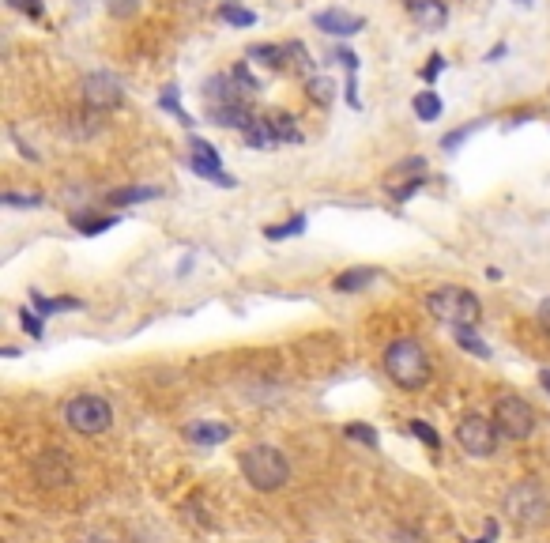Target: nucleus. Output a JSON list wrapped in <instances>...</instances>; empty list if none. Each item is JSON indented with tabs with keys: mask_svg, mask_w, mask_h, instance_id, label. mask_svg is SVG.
Instances as JSON below:
<instances>
[{
	"mask_svg": "<svg viewBox=\"0 0 550 543\" xmlns=\"http://www.w3.org/2000/svg\"><path fill=\"white\" fill-rule=\"evenodd\" d=\"M242 476L257 487V491H279V487H287V479H291V464L287 457L272 449V445H253V449H245L242 453Z\"/></svg>",
	"mask_w": 550,
	"mask_h": 543,
	"instance_id": "3",
	"label": "nucleus"
},
{
	"mask_svg": "<svg viewBox=\"0 0 550 543\" xmlns=\"http://www.w3.org/2000/svg\"><path fill=\"white\" fill-rule=\"evenodd\" d=\"M471 129H475V125H468V129H460V132H449V136H445V140H441V148H460V144H464V140H468L471 136Z\"/></svg>",
	"mask_w": 550,
	"mask_h": 543,
	"instance_id": "30",
	"label": "nucleus"
},
{
	"mask_svg": "<svg viewBox=\"0 0 550 543\" xmlns=\"http://www.w3.org/2000/svg\"><path fill=\"white\" fill-rule=\"evenodd\" d=\"M264 125H268L275 144H302V129L294 125L291 114H268L264 117Z\"/></svg>",
	"mask_w": 550,
	"mask_h": 543,
	"instance_id": "16",
	"label": "nucleus"
},
{
	"mask_svg": "<svg viewBox=\"0 0 550 543\" xmlns=\"http://www.w3.org/2000/svg\"><path fill=\"white\" fill-rule=\"evenodd\" d=\"M373 268H351V272H343L340 280H336V291H358V287H366V283H373Z\"/></svg>",
	"mask_w": 550,
	"mask_h": 543,
	"instance_id": "21",
	"label": "nucleus"
},
{
	"mask_svg": "<svg viewBox=\"0 0 550 543\" xmlns=\"http://www.w3.org/2000/svg\"><path fill=\"white\" fill-rule=\"evenodd\" d=\"M185 438L196 445H219L230 438V427L227 423H208V419H196V423H189L185 427Z\"/></svg>",
	"mask_w": 550,
	"mask_h": 543,
	"instance_id": "15",
	"label": "nucleus"
},
{
	"mask_svg": "<svg viewBox=\"0 0 550 543\" xmlns=\"http://www.w3.org/2000/svg\"><path fill=\"white\" fill-rule=\"evenodd\" d=\"M494 423L502 430L509 442H524V438H532L535 434V408L524 400V396H502L498 404H494Z\"/></svg>",
	"mask_w": 550,
	"mask_h": 543,
	"instance_id": "5",
	"label": "nucleus"
},
{
	"mask_svg": "<svg viewBox=\"0 0 550 543\" xmlns=\"http://www.w3.org/2000/svg\"><path fill=\"white\" fill-rule=\"evenodd\" d=\"M539 381H543V389L550 393V370H543V374H539Z\"/></svg>",
	"mask_w": 550,
	"mask_h": 543,
	"instance_id": "39",
	"label": "nucleus"
},
{
	"mask_svg": "<svg viewBox=\"0 0 550 543\" xmlns=\"http://www.w3.org/2000/svg\"><path fill=\"white\" fill-rule=\"evenodd\" d=\"M336 61H343V65H347V72H355V68H358V57L351 50H340V53H336Z\"/></svg>",
	"mask_w": 550,
	"mask_h": 543,
	"instance_id": "37",
	"label": "nucleus"
},
{
	"mask_svg": "<svg viewBox=\"0 0 550 543\" xmlns=\"http://www.w3.org/2000/svg\"><path fill=\"white\" fill-rule=\"evenodd\" d=\"M456 344L464 347V351H471V355H479V359H486V355H490V347H486L483 340H475V336H471V329L456 332Z\"/></svg>",
	"mask_w": 550,
	"mask_h": 543,
	"instance_id": "26",
	"label": "nucleus"
},
{
	"mask_svg": "<svg viewBox=\"0 0 550 543\" xmlns=\"http://www.w3.org/2000/svg\"><path fill=\"white\" fill-rule=\"evenodd\" d=\"M189 151H193V170L200 174V178H211L215 185H227V189L234 185L227 170L219 166V151L211 148L208 140H200V136H193V140H189Z\"/></svg>",
	"mask_w": 550,
	"mask_h": 543,
	"instance_id": "9",
	"label": "nucleus"
},
{
	"mask_svg": "<svg viewBox=\"0 0 550 543\" xmlns=\"http://www.w3.org/2000/svg\"><path fill=\"white\" fill-rule=\"evenodd\" d=\"M42 204V197H19V193H4V208H38Z\"/></svg>",
	"mask_w": 550,
	"mask_h": 543,
	"instance_id": "29",
	"label": "nucleus"
},
{
	"mask_svg": "<svg viewBox=\"0 0 550 543\" xmlns=\"http://www.w3.org/2000/svg\"><path fill=\"white\" fill-rule=\"evenodd\" d=\"M539 325H543V332L550 336V298H543V302H539Z\"/></svg>",
	"mask_w": 550,
	"mask_h": 543,
	"instance_id": "36",
	"label": "nucleus"
},
{
	"mask_svg": "<svg viewBox=\"0 0 550 543\" xmlns=\"http://www.w3.org/2000/svg\"><path fill=\"white\" fill-rule=\"evenodd\" d=\"M65 419H68V427L76 430V434H102V430L114 423V408H110V400L87 393V396L68 400Z\"/></svg>",
	"mask_w": 550,
	"mask_h": 543,
	"instance_id": "6",
	"label": "nucleus"
},
{
	"mask_svg": "<svg viewBox=\"0 0 550 543\" xmlns=\"http://www.w3.org/2000/svg\"><path fill=\"white\" fill-rule=\"evenodd\" d=\"M411 434H415L419 442L430 445V449H441V438H437V430L430 427V423H422V419H411Z\"/></svg>",
	"mask_w": 550,
	"mask_h": 543,
	"instance_id": "27",
	"label": "nucleus"
},
{
	"mask_svg": "<svg viewBox=\"0 0 550 543\" xmlns=\"http://www.w3.org/2000/svg\"><path fill=\"white\" fill-rule=\"evenodd\" d=\"M80 99L87 110L110 114V110H117V106L125 102V87H121V80L110 76V72H91V76H83L80 83Z\"/></svg>",
	"mask_w": 550,
	"mask_h": 543,
	"instance_id": "8",
	"label": "nucleus"
},
{
	"mask_svg": "<svg viewBox=\"0 0 550 543\" xmlns=\"http://www.w3.org/2000/svg\"><path fill=\"white\" fill-rule=\"evenodd\" d=\"M106 8H110V16L129 19V16H136V8H140V0H106Z\"/></svg>",
	"mask_w": 550,
	"mask_h": 543,
	"instance_id": "28",
	"label": "nucleus"
},
{
	"mask_svg": "<svg viewBox=\"0 0 550 543\" xmlns=\"http://www.w3.org/2000/svg\"><path fill=\"white\" fill-rule=\"evenodd\" d=\"M309 99L317 102V106H332V99H336V87L328 80H309Z\"/></svg>",
	"mask_w": 550,
	"mask_h": 543,
	"instance_id": "25",
	"label": "nucleus"
},
{
	"mask_svg": "<svg viewBox=\"0 0 550 543\" xmlns=\"http://www.w3.org/2000/svg\"><path fill=\"white\" fill-rule=\"evenodd\" d=\"M12 4H16V8H23V12H27V16H42V4H38V0H12Z\"/></svg>",
	"mask_w": 550,
	"mask_h": 543,
	"instance_id": "34",
	"label": "nucleus"
},
{
	"mask_svg": "<svg viewBox=\"0 0 550 543\" xmlns=\"http://www.w3.org/2000/svg\"><path fill=\"white\" fill-rule=\"evenodd\" d=\"M19 321H23V329L31 332V336H42V321H38V317H34L31 310H23V313H19Z\"/></svg>",
	"mask_w": 550,
	"mask_h": 543,
	"instance_id": "32",
	"label": "nucleus"
},
{
	"mask_svg": "<svg viewBox=\"0 0 550 543\" xmlns=\"http://www.w3.org/2000/svg\"><path fill=\"white\" fill-rule=\"evenodd\" d=\"M347 438H358V442L366 445H377V434L370 427H347Z\"/></svg>",
	"mask_w": 550,
	"mask_h": 543,
	"instance_id": "31",
	"label": "nucleus"
},
{
	"mask_svg": "<svg viewBox=\"0 0 550 543\" xmlns=\"http://www.w3.org/2000/svg\"><path fill=\"white\" fill-rule=\"evenodd\" d=\"M498 423H494V415L486 419V415H464L460 419V427H456V442L464 453L471 457H490L494 449H498Z\"/></svg>",
	"mask_w": 550,
	"mask_h": 543,
	"instance_id": "7",
	"label": "nucleus"
},
{
	"mask_svg": "<svg viewBox=\"0 0 550 543\" xmlns=\"http://www.w3.org/2000/svg\"><path fill=\"white\" fill-rule=\"evenodd\" d=\"M426 310L434 321L441 325H449V329H475L479 321H483V306H479V298L471 295L468 287H437L426 295Z\"/></svg>",
	"mask_w": 550,
	"mask_h": 543,
	"instance_id": "1",
	"label": "nucleus"
},
{
	"mask_svg": "<svg viewBox=\"0 0 550 543\" xmlns=\"http://www.w3.org/2000/svg\"><path fill=\"white\" fill-rule=\"evenodd\" d=\"M441 68H445V61H441V57H430V68H426V80H434V76L441 72Z\"/></svg>",
	"mask_w": 550,
	"mask_h": 543,
	"instance_id": "38",
	"label": "nucleus"
},
{
	"mask_svg": "<svg viewBox=\"0 0 550 543\" xmlns=\"http://www.w3.org/2000/svg\"><path fill=\"white\" fill-rule=\"evenodd\" d=\"M415 189H422V174H419V178H411V181H407V185H400V189H396V197L407 200V197H411V193H415Z\"/></svg>",
	"mask_w": 550,
	"mask_h": 543,
	"instance_id": "35",
	"label": "nucleus"
},
{
	"mask_svg": "<svg viewBox=\"0 0 550 543\" xmlns=\"http://www.w3.org/2000/svg\"><path fill=\"white\" fill-rule=\"evenodd\" d=\"M34 472H38V479H42L46 487H65L68 479H72V468H68L65 453H57V449H46V453L38 457V464H34Z\"/></svg>",
	"mask_w": 550,
	"mask_h": 543,
	"instance_id": "10",
	"label": "nucleus"
},
{
	"mask_svg": "<svg viewBox=\"0 0 550 543\" xmlns=\"http://www.w3.org/2000/svg\"><path fill=\"white\" fill-rule=\"evenodd\" d=\"M204 95H208V106H230V102H249L253 91H242V83L234 76H215V80H208Z\"/></svg>",
	"mask_w": 550,
	"mask_h": 543,
	"instance_id": "11",
	"label": "nucleus"
},
{
	"mask_svg": "<svg viewBox=\"0 0 550 543\" xmlns=\"http://www.w3.org/2000/svg\"><path fill=\"white\" fill-rule=\"evenodd\" d=\"M65 129L72 132V136H80V140L95 136V132L102 129V121H98V110H91V114H68Z\"/></svg>",
	"mask_w": 550,
	"mask_h": 543,
	"instance_id": "17",
	"label": "nucleus"
},
{
	"mask_svg": "<svg viewBox=\"0 0 550 543\" xmlns=\"http://www.w3.org/2000/svg\"><path fill=\"white\" fill-rule=\"evenodd\" d=\"M313 23H317L324 34H340V38H347V34H358L362 27H366V19L351 16V12H340V8H332V12H321V16L313 19Z\"/></svg>",
	"mask_w": 550,
	"mask_h": 543,
	"instance_id": "14",
	"label": "nucleus"
},
{
	"mask_svg": "<svg viewBox=\"0 0 550 543\" xmlns=\"http://www.w3.org/2000/svg\"><path fill=\"white\" fill-rule=\"evenodd\" d=\"M415 114H419L422 121H437V117H441V99H437L434 91L415 95Z\"/></svg>",
	"mask_w": 550,
	"mask_h": 543,
	"instance_id": "22",
	"label": "nucleus"
},
{
	"mask_svg": "<svg viewBox=\"0 0 550 543\" xmlns=\"http://www.w3.org/2000/svg\"><path fill=\"white\" fill-rule=\"evenodd\" d=\"M302 231H306V219H302V215H294L291 223L268 227V231H264V238H268V242H279V238H291V234H302Z\"/></svg>",
	"mask_w": 550,
	"mask_h": 543,
	"instance_id": "24",
	"label": "nucleus"
},
{
	"mask_svg": "<svg viewBox=\"0 0 550 543\" xmlns=\"http://www.w3.org/2000/svg\"><path fill=\"white\" fill-rule=\"evenodd\" d=\"M208 117L223 129H249L257 117L249 114V102H230V106H208Z\"/></svg>",
	"mask_w": 550,
	"mask_h": 543,
	"instance_id": "12",
	"label": "nucleus"
},
{
	"mask_svg": "<svg viewBox=\"0 0 550 543\" xmlns=\"http://www.w3.org/2000/svg\"><path fill=\"white\" fill-rule=\"evenodd\" d=\"M219 19H227L230 27H253V23H257V16H253L249 8H234V4H223V8H219Z\"/></svg>",
	"mask_w": 550,
	"mask_h": 543,
	"instance_id": "23",
	"label": "nucleus"
},
{
	"mask_svg": "<svg viewBox=\"0 0 550 543\" xmlns=\"http://www.w3.org/2000/svg\"><path fill=\"white\" fill-rule=\"evenodd\" d=\"M80 543H106V540H98V536H87V540H80Z\"/></svg>",
	"mask_w": 550,
	"mask_h": 543,
	"instance_id": "40",
	"label": "nucleus"
},
{
	"mask_svg": "<svg viewBox=\"0 0 550 543\" xmlns=\"http://www.w3.org/2000/svg\"><path fill=\"white\" fill-rule=\"evenodd\" d=\"M520 4H528V0H520Z\"/></svg>",
	"mask_w": 550,
	"mask_h": 543,
	"instance_id": "41",
	"label": "nucleus"
},
{
	"mask_svg": "<svg viewBox=\"0 0 550 543\" xmlns=\"http://www.w3.org/2000/svg\"><path fill=\"white\" fill-rule=\"evenodd\" d=\"M411 16L422 23V31H441L449 23V8L445 0H411Z\"/></svg>",
	"mask_w": 550,
	"mask_h": 543,
	"instance_id": "13",
	"label": "nucleus"
},
{
	"mask_svg": "<svg viewBox=\"0 0 550 543\" xmlns=\"http://www.w3.org/2000/svg\"><path fill=\"white\" fill-rule=\"evenodd\" d=\"M385 374L392 378V385L415 393V389H422V385L430 381L434 366H430V355H426L422 344H415V340H396V344H389V351H385Z\"/></svg>",
	"mask_w": 550,
	"mask_h": 543,
	"instance_id": "2",
	"label": "nucleus"
},
{
	"mask_svg": "<svg viewBox=\"0 0 550 543\" xmlns=\"http://www.w3.org/2000/svg\"><path fill=\"white\" fill-rule=\"evenodd\" d=\"M151 197H159V189H147V185H140V189H114L106 200H110L114 208H125V204H140V200H151Z\"/></svg>",
	"mask_w": 550,
	"mask_h": 543,
	"instance_id": "18",
	"label": "nucleus"
},
{
	"mask_svg": "<svg viewBox=\"0 0 550 543\" xmlns=\"http://www.w3.org/2000/svg\"><path fill=\"white\" fill-rule=\"evenodd\" d=\"M505 513L517 521L520 528H543L550 521V498L543 494L539 483L524 479L513 491L505 494Z\"/></svg>",
	"mask_w": 550,
	"mask_h": 543,
	"instance_id": "4",
	"label": "nucleus"
},
{
	"mask_svg": "<svg viewBox=\"0 0 550 543\" xmlns=\"http://www.w3.org/2000/svg\"><path fill=\"white\" fill-rule=\"evenodd\" d=\"M407 4H411V0H407Z\"/></svg>",
	"mask_w": 550,
	"mask_h": 543,
	"instance_id": "42",
	"label": "nucleus"
},
{
	"mask_svg": "<svg viewBox=\"0 0 550 543\" xmlns=\"http://www.w3.org/2000/svg\"><path fill=\"white\" fill-rule=\"evenodd\" d=\"M422 170H426L422 159H404V163L396 166V174H422Z\"/></svg>",
	"mask_w": 550,
	"mask_h": 543,
	"instance_id": "33",
	"label": "nucleus"
},
{
	"mask_svg": "<svg viewBox=\"0 0 550 543\" xmlns=\"http://www.w3.org/2000/svg\"><path fill=\"white\" fill-rule=\"evenodd\" d=\"M249 57H257L260 65H268V68H283L287 65L283 57H291V53H287V46H253Z\"/></svg>",
	"mask_w": 550,
	"mask_h": 543,
	"instance_id": "20",
	"label": "nucleus"
},
{
	"mask_svg": "<svg viewBox=\"0 0 550 543\" xmlns=\"http://www.w3.org/2000/svg\"><path fill=\"white\" fill-rule=\"evenodd\" d=\"M117 223V215H106V219H95V215H72V227L80 234H102L110 231Z\"/></svg>",
	"mask_w": 550,
	"mask_h": 543,
	"instance_id": "19",
	"label": "nucleus"
}]
</instances>
